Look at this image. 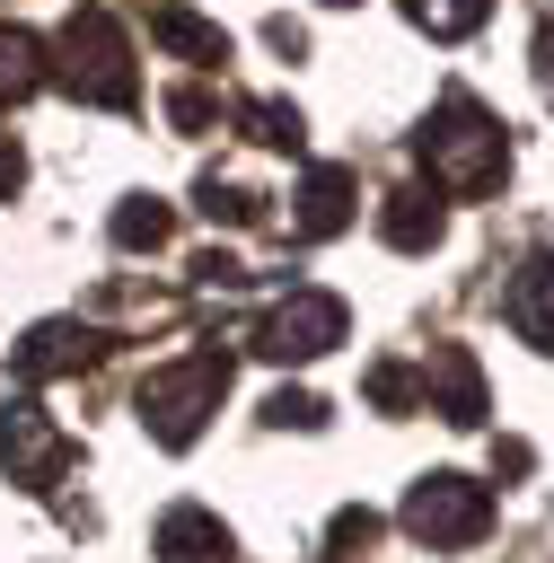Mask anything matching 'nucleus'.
<instances>
[{
  "mask_svg": "<svg viewBox=\"0 0 554 563\" xmlns=\"http://www.w3.org/2000/svg\"><path fill=\"white\" fill-rule=\"evenodd\" d=\"M149 35H158L167 53H185L193 70H220V62H229V35H220L211 18H193V9H176V0H158V9H149Z\"/></svg>",
  "mask_w": 554,
  "mask_h": 563,
  "instance_id": "ddd939ff",
  "label": "nucleus"
},
{
  "mask_svg": "<svg viewBox=\"0 0 554 563\" xmlns=\"http://www.w3.org/2000/svg\"><path fill=\"white\" fill-rule=\"evenodd\" d=\"M352 167H308V185H299V211H290V229L299 238H334V229H352Z\"/></svg>",
  "mask_w": 554,
  "mask_h": 563,
  "instance_id": "9d476101",
  "label": "nucleus"
},
{
  "mask_svg": "<svg viewBox=\"0 0 554 563\" xmlns=\"http://www.w3.org/2000/svg\"><path fill=\"white\" fill-rule=\"evenodd\" d=\"M44 79H62L79 106H132L141 70H132V35L114 26V9H70L62 35L44 44Z\"/></svg>",
  "mask_w": 554,
  "mask_h": 563,
  "instance_id": "f03ea898",
  "label": "nucleus"
},
{
  "mask_svg": "<svg viewBox=\"0 0 554 563\" xmlns=\"http://www.w3.org/2000/svg\"><path fill=\"white\" fill-rule=\"evenodd\" d=\"M510 325H519V343L554 352V246L510 273Z\"/></svg>",
  "mask_w": 554,
  "mask_h": 563,
  "instance_id": "1a4fd4ad",
  "label": "nucleus"
},
{
  "mask_svg": "<svg viewBox=\"0 0 554 563\" xmlns=\"http://www.w3.org/2000/svg\"><path fill=\"white\" fill-rule=\"evenodd\" d=\"M88 361H97V334L79 317H44L18 343V378H62V369H88Z\"/></svg>",
  "mask_w": 554,
  "mask_h": 563,
  "instance_id": "6e6552de",
  "label": "nucleus"
},
{
  "mask_svg": "<svg viewBox=\"0 0 554 563\" xmlns=\"http://www.w3.org/2000/svg\"><path fill=\"white\" fill-rule=\"evenodd\" d=\"M536 79H545V97H554V18L536 26Z\"/></svg>",
  "mask_w": 554,
  "mask_h": 563,
  "instance_id": "4be33fe9",
  "label": "nucleus"
},
{
  "mask_svg": "<svg viewBox=\"0 0 554 563\" xmlns=\"http://www.w3.org/2000/svg\"><path fill=\"white\" fill-rule=\"evenodd\" d=\"M220 396H229V352H193V361L149 369V387H141V422H149L158 449H185V440L202 431V413H220Z\"/></svg>",
  "mask_w": 554,
  "mask_h": 563,
  "instance_id": "7ed1b4c3",
  "label": "nucleus"
},
{
  "mask_svg": "<svg viewBox=\"0 0 554 563\" xmlns=\"http://www.w3.org/2000/svg\"><path fill=\"white\" fill-rule=\"evenodd\" d=\"M343 299L334 290H290V299H273V317L255 325V352L264 361H317V352H334L343 343Z\"/></svg>",
  "mask_w": 554,
  "mask_h": 563,
  "instance_id": "39448f33",
  "label": "nucleus"
},
{
  "mask_svg": "<svg viewBox=\"0 0 554 563\" xmlns=\"http://www.w3.org/2000/svg\"><path fill=\"white\" fill-rule=\"evenodd\" d=\"M18 176H26V158H18V141L0 132V194H18Z\"/></svg>",
  "mask_w": 554,
  "mask_h": 563,
  "instance_id": "5701e85b",
  "label": "nucleus"
},
{
  "mask_svg": "<svg viewBox=\"0 0 554 563\" xmlns=\"http://www.w3.org/2000/svg\"><path fill=\"white\" fill-rule=\"evenodd\" d=\"M264 422H281V431H317V422H325V405H317V396H299V387H281V396L264 405Z\"/></svg>",
  "mask_w": 554,
  "mask_h": 563,
  "instance_id": "aec40b11",
  "label": "nucleus"
},
{
  "mask_svg": "<svg viewBox=\"0 0 554 563\" xmlns=\"http://www.w3.org/2000/svg\"><path fill=\"white\" fill-rule=\"evenodd\" d=\"M167 114L193 132V123H211V97H202V88H176V97H167Z\"/></svg>",
  "mask_w": 554,
  "mask_h": 563,
  "instance_id": "412c9836",
  "label": "nucleus"
},
{
  "mask_svg": "<svg viewBox=\"0 0 554 563\" xmlns=\"http://www.w3.org/2000/svg\"><path fill=\"white\" fill-rule=\"evenodd\" d=\"M405 528H413L422 545H475V537L492 528V493H484L475 475H422V484L405 493Z\"/></svg>",
  "mask_w": 554,
  "mask_h": 563,
  "instance_id": "20e7f679",
  "label": "nucleus"
},
{
  "mask_svg": "<svg viewBox=\"0 0 554 563\" xmlns=\"http://www.w3.org/2000/svg\"><path fill=\"white\" fill-rule=\"evenodd\" d=\"M484 9H492V0H405V18H413L422 35H466V26H484Z\"/></svg>",
  "mask_w": 554,
  "mask_h": 563,
  "instance_id": "f3484780",
  "label": "nucleus"
},
{
  "mask_svg": "<svg viewBox=\"0 0 554 563\" xmlns=\"http://www.w3.org/2000/svg\"><path fill=\"white\" fill-rule=\"evenodd\" d=\"M237 123H246V141H264V150H299V106H281V97H246L237 106Z\"/></svg>",
  "mask_w": 554,
  "mask_h": 563,
  "instance_id": "2eb2a0df",
  "label": "nucleus"
},
{
  "mask_svg": "<svg viewBox=\"0 0 554 563\" xmlns=\"http://www.w3.org/2000/svg\"><path fill=\"white\" fill-rule=\"evenodd\" d=\"M413 158L431 167L440 194H492L501 167H510V141H501V123H492L466 88H448V97L431 106V123L413 132Z\"/></svg>",
  "mask_w": 554,
  "mask_h": 563,
  "instance_id": "f257e3e1",
  "label": "nucleus"
},
{
  "mask_svg": "<svg viewBox=\"0 0 554 563\" xmlns=\"http://www.w3.org/2000/svg\"><path fill=\"white\" fill-rule=\"evenodd\" d=\"M440 194H422V185H396L387 202H378V238L396 246V255H422V246H440Z\"/></svg>",
  "mask_w": 554,
  "mask_h": 563,
  "instance_id": "9b49d317",
  "label": "nucleus"
},
{
  "mask_svg": "<svg viewBox=\"0 0 554 563\" xmlns=\"http://www.w3.org/2000/svg\"><path fill=\"white\" fill-rule=\"evenodd\" d=\"M0 466H9V484H26V493H44V484L70 466V440L53 431V413H44L35 396L0 405Z\"/></svg>",
  "mask_w": 554,
  "mask_h": 563,
  "instance_id": "423d86ee",
  "label": "nucleus"
},
{
  "mask_svg": "<svg viewBox=\"0 0 554 563\" xmlns=\"http://www.w3.org/2000/svg\"><path fill=\"white\" fill-rule=\"evenodd\" d=\"M378 545V510H334V554L325 563H361Z\"/></svg>",
  "mask_w": 554,
  "mask_h": 563,
  "instance_id": "a211bd4d",
  "label": "nucleus"
},
{
  "mask_svg": "<svg viewBox=\"0 0 554 563\" xmlns=\"http://www.w3.org/2000/svg\"><path fill=\"white\" fill-rule=\"evenodd\" d=\"M35 88H44V35L0 26V106H18V97H35Z\"/></svg>",
  "mask_w": 554,
  "mask_h": 563,
  "instance_id": "4468645a",
  "label": "nucleus"
},
{
  "mask_svg": "<svg viewBox=\"0 0 554 563\" xmlns=\"http://www.w3.org/2000/svg\"><path fill=\"white\" fill-rule=\"evenodd\" d=\"M413 396H422V378H413V369H396V361H378V369H369V405H387V413H405Z\"/></svg>",
  "mask_w": 554,
  "mask_h": 563,
  "instance_id": "6ab92c4d",
  "label": "nucleus"
},
{
  "mask_svg": "<svg viewBox=\"0 0 554 563\" xmlns=\"http://www.w3.org/2000/svg\"><path fill=\"white\" fill-rule=\"evenodd\" d=\"M422 396H431L440 422H484V369H475V352H466V343H431Z\"/></svg>",
  "mask_w": 554,
  "mask_h": 563,
  "instance_id": "0eeeda50",
  "label": "nucleus"
},
{
  "mask_svg": "<svg viewBox=\"0 0 554 563\" xmlns=\"http://www.w3.org/2000/svg\"><path fill=\"white\" fill-rule=\"evenodd\" d=\"M237 545H229V528L211 519V510H193V501H176L167 519H158V563H229Z\"/></svg>",
  "mask_w": 554,
  "mask_h": 563,
  "instance_id": "f8f14e48",
  "label": "nucleus"
},
{
  "mask_svg": "<svg viewBox=\"0 0 554 563\" xmlns=\"http://www.w3.org/2000/svg\"><path fill=\"white\" fill-rule=\"evenodd\" d=\"M167 229H176V211H167L158 194H132V202L114 211V246H167Z\"/></svg>",
  "mask_w": 554,
  "mask_h": 563,
  "instance_id": "dca6fc26",
  "label": "nucleus"
}]
</instances>
